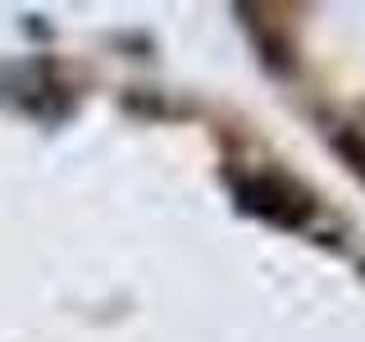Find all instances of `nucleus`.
Here are the masks:
<instances>
[{
  "instance_id": "f257e3e1",
  "label": "nucleus",
  "mask_w": 365,
  "mask_h": 342,
  "mask_svg": "<svg viewBox=\"0 0 365 342\" xmlns=\"http://www.w3.org/2000/svg\"><path fill=\"white\" fill-rule=\"evenodd\" d=\"M237 197H242V205L251 214H260V219H269V224H283V228L306 224V214H311L306 192L292 187L288 178H269V174L247 178V182H237Z\"/></svg>"
},
{
  "instance_id": "f03ea898",
  "label": "nucleus",
  "mask_w": 365,
  "mask_h": 342,
  "mask_svg": "<svg viewBox=\"0 0 365 342\" xmlns=\"http://www.w3.org/2000/svg\"><path fill=\"white\" fill-rule=\"evenodd\" d=\"M338 151L351 160L356 178H365V142H361V137H347V133H342V137H338Z\"/></svg>"
}]
</instances>
